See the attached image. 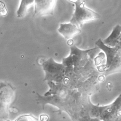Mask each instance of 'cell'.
Segmentation results:
<instances>
[{
  "label": "cell",
  "instance_id": "cell-1",
  "mask_svg": "<svg viewBox=\"0 0 121 121\" xmlns=\"http://www.w3.org/2000/svg\"><path fill=\"white\" fill-rule=\"evenodd\" d=\"M49 86L43 96L36 93V101L42 105L43 109L49 104L57 107V112H67L72 121H78L86 112L85 108L90 101L89 95L78 89H73L60 83L47 82Z\"/></svg>",
  "mask_w": 121,
  "mask_h": 121
},
{
  "label": "cell",
  "instance_id": "cell-2",
  "mask_svg": "<svg viewBox=\"0 0 121 121\" xmlns=\"http://www.w3.org/2000/svg\"><path fill=\"white\" fill-rule=\"evenodd\" d=\"M94 48L82 50L75 46L70 47L69 56L63 59L62 63L65 67V77L63 84L70 88L89 94L87 83L96 68L90 53Z\"/></svg>",
  "mask_w": 121,
  "mask_h": 121
},
{
  "label": "cell",
  "instance_id": "cell-3",
  "mask_svg": "<svg viewBox=\"0 0 121 121\" xmlns=\"http://www.w3.org/2000/svg\"><path fill=\"white\" fill-rule=\"evenodd\" d=\"M86 110L91 117L101 121H115L121 117V93L112 103L105 106L94 105L90 101Z\"/></svg>",
  "mask_w": 121,
  "mask_h": 121
},
{
  "label": "cell",
  "instance_id": "cell-4",
  "mask_svg": "<svg viewBox=\"0 0 121 121\" xmlns=\"http://www.w3.org/2000/svg\"><path fill=\"white\" fill-rule=\"evenodd\" d=\"M96 47L103 51L105 62L100 72L104 76L121 72V49L117 47H110L105 45L101 38L95 42Z\"/></svg>",
  "mask_w": 121,
  "mask_h": 121
},
{
  "label": "cell",
  "instance_id": "cell-5",
  "mask_svg": "<svg viewBox=\"0 0 121 121\" xmlns=\"http://www.w3.org/2000/svg\"><path fill=\"white\" fill-rule=\"evenodd\" d=\"M69 1L75 5L74 12L69 22L78 28H81L85 22L95 20L101 18L99 14L86 7L84 0H74Z\"/></svg>",
  "mask_w": 121,
  "mask_h": 121
},
{
  "label": "cell",
  "instance_id": "cell-6",
  "mask_svg": "<svg viewBox=\"0 0 121 121\" xmlns=\"http://www.w3.org/2000/svg\"><path fill=\"white\" fill-rule=\"evenodd\" d=\"M41 65L45 73L44 81L63 84L65 77V67L51 57L43 61Z\"/></svg>",
  "mask_w": 121,
  "mask_h": 121
},
{
  "label": "cell",
  "instance_id": "cell-7",
  "mask_svg": "<svg viewBox=\"0 0 121 121\" xmlns=\"http://www.w3.org/2000/svg\"><path fill=\"white\" fill-rule=\"evenodd\" d=\"M15 88L9 83L0 82V119L9 117V108L14 97Z\"/></svg>",
  "mask_w": 121,
  "mask_h": 121
},
{
  "label": "cell",
  "instance_id": "cell-8",
  "mask_svg": "<svg viewBox=\"0 0 121 121\" xmlns=\"http://www.w3.org/2000/svg\"><path fill=\"white\" fill-rule=\"evenodd\" d=\"M57 0H35L34 1L33 16L42 17L45 15H52Z\"/></svg>",
  "mask_w": 121,
  "mask_h": 121
},
{
  "label": "cell",
  "instance_id": "cell-9",
  "mask_svg": "<svg viewBox=\"0 0 121 121\" xmlns=\"http://www.w3.org/2000/svg\"><path fill=\"white\" fill-rule=\"evenodd\" d=\"M103 43L110 47H119L121 49V26H115L109 36L104 40Z\"/></svg>",
  "mask_w": 121,
  "mask_h": 121
},
{
  "label": "cell",
  "instance_id": "cell-10",
  "mask_svg": "<svg viewBox=\"0 0 121 121\" xmlns=\"http://www.w3.org/2000/svg\"><path fill=\"white\" fill-rule=\"evenodd\" d=\"M58 31L66 39H70L81 32V28L70 22L60 24Z\"/></svg>",
  "mask_w": 121,
  "mask_h": 121
},
{
  "label": "cell",
  "instance_id": "cell-11",
  "mask_svg": "<svg viewBox=\"0 0 121 121\" xmlns=\"http://www.w3.org/2000/svg\"><path fill=\"white\" fill-rule=\"evenodd\" d=\"M35 0H22L17 11V16L18 18H24L29 8L34 4Z\"/></svg>",
  "mask_w": 121,
  "mask_h": 121
},
{
  "label": "cell",
  "instance_id": "cell-12",
  "mask_svg": "<svg viewBox=\"0 0 121 121\" xmlns=\"http://www.w3.org/2000/svg\"><path fill=\"white\" fill-rule=\"evenodd\" d=\"M15 121H38V120L33 115L28 114L20 116Z\"/></svg>",
  "mask_w": 121,
  "mask_h": 121
},
{
  "label": "cell",
  "instance_id": "cell-13",
  "mask_svg": "<svg viewBox=\"0 0 121 121\" xmlns=\"http://www.w3.org/2000/svg\"><path fill=\"white\" fill-rule=\"evenodd\" d=\"M78 121H101L98 119L95 118L91 117L88 115L86 112L84 115H83L79 119Z\"/></svg>",
  "mask_w": 121,
  "mask_h": 121
},
{
  "label": "cell",
  "instance_id": "cell-14",
  "mask_svg": "<svg viewBox=\"0 0 121 121\" xmlns=\"http://www.w3.org/2000/svg\"><path fill=\"white\" fill-rule=\"evenodd\" d=\"M7 13V9L5 6L4 3L0 1V14L1 15H5Z\"/></svg>",
  "mask_w": 121,
  "mask_h": 121
}]
</instances>
